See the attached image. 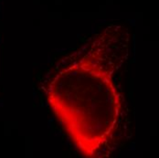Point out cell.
Instances as JSON below:
<instances>
[{"instance_id": "6da1fadb", "label": "cell", "mask_w": 159, "mask_h": 158, "mask_svg": "<svg viewBox=\"0 0 159 158\" xmlns=\"http://www.w3.org/2000/svg\"><path fill=\"white\" fill-rule=\"evenodd\" d=\"M122 42L107 31L91 38L55 68L46 83L48 106L85 157L109 155L123 112L114 81Z\"/></svg>"}]
</instances>
